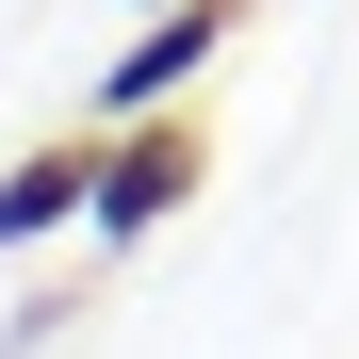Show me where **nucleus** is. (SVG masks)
Segmentation results:
<instances>
[{
    "instance_id": "nucleus-2",
    "label": "nucleus",
    "mask_w": 359,
    "mask_h": 359,
    "mask_svg": "<svg viewBox=\"0 0 359 359\" xmlns=\"http://www.w3.org/2000/svg\"><path fill=\"white\" fill-rule=\"evenodd\" d=\"M180 180H196V163H180L163 131H147V147H114V163H98V229H147V212L180 196Z\"/></svg>"
},
{
    "instance_id": "nucleus-1",
    "label": "nucleus",
    "mask_w": 359,
    "mask_h": 359,
    "mask_svg": "<svg viewBox=\"0 0 359 359\" xmlns=\"http://www.w3.org/2000/svg\"><path fill=\"white\" fill-rule=\"evenodd\" d=\"M212 49H229V17H212V0H180V17H163L147 49H131V66H114V98H163V82H196Z\"/></svg>"
},
{
    "instance_id": "nucleus-3",
    "label": "nucleus",
    "mask_w": 359,
    "mask_h": 359,
    "mask_svg": "<svg viewBox=\"0 0 359 359\" xmlns=\"http://www.w3.org/2000/svg\"><path fill=\"white\" fill-rule=\"evenodd\" d=\"M82 196H98V163H17V180H0V245L49 229V212H82Z\"/></svg>"
}]
</instances>
